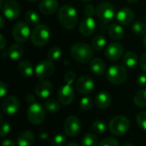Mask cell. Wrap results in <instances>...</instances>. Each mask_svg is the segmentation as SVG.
<instances>
[{"label": "cell", "instance_id": "43", "mask_svg": "<svg viewBox=\"0 0 146 146\" xmlns=\"http://www.w3.org/2000/svg\"><path fill=\"white\" fill-rule=\"evenodd\" d=\"M7 92H8V86H7V85L4 82L1 81L0 82V97L1 98H3L6 95Z\"/></svg>", "mask_w": 146, "mask_h": 146}, {"label": "cell", "instance_id": "14", "mask_svg": "<svg viewBox=\"0 0 146 146\" xmlns=\"http://www.w3.org/2000/svg\"><path fill=\"white\" fill-rule=\"evenodd\" d=\"M74 90L70 85H64L62 86L58 91V100L62 105H68L70 104L74 99Z\"/></svg>", "mask_w": 146, "mask_h": 146}, {"label": "cell", "instance_id": "49", "mask_svg": "<svg viewBox=\"0 0 146 146\" xmlns=\"http://www.w3.org/2000/svg\"><path fill=\"white\" fill-rule=\"evenodd\" d=\"M66 146H80V145H77V144H75V143H70V144L67 145Z\"/></svg>", "mask_w": 146, "mask_h": 146}, {"label": "cell", "instance_id": "40", "mask_svg": "<svg viewBox=\"0 0 146 146\" xmlns=\"http://www.w3.org/2000/svg\"><path fill=\"white\" fill-rule=\"evenodd\" d=\"M98 146H119V143L113 138H106L99 143Z\"/></svg>", "mask_w": 146, "mask_h": 146}, {"label": "cell", "instance_id": "17", "mask_svg": "<svg viewBox=\"0 0 146 146\" xmlns=\"http://www.w3.org/2000/svg\"><path fill=\"white\" fill-rule=\"evenodd\" d=\"M134 12L132 9L123 7L118 10L115 15L117 22L121 26H127L132 23L134 20Z\"/></svg>", "mask_w": 146, "mask_h": 146}, {"label": "cell", "instance_id": "4", "mask_svg": "<svg viewBox=\"0 0 146 146\" xmlns=\"http://www.w3.org/2000/svg\"><path fill=\"white\" fill-rule=\"evenodd\" d=\"M127 70L121 65H112L109 68L106 77L107 80L115 85H121L127 79Z\"/></svg>", "mask_w": 146, "mask_h": 146}, {"label": "cell", "instance_id": "25", "mask_svg": "<svg viewBox=\"0 0 146 146\" xmlns=\"http://www.w3.org/2000/svg\"><path fill=\"white\" fill-rule=\"evenodd\" d=\"M18 69L20 71V73L24 77H31L34 73V69H33L31 62L27 60H23L19 62Z\"/></svg>", "mask_w": 146, "mask_h": 146}, {"label": "cell", "instance_id": "44", "mask_svg": "<svg viewBox=\"0 0 146 146\" xmlns=\"http://www.w3.org/2000/svg\"><path fill=\"white\" fill-rule=\"evenodd\" d=\"M139 65L143 71L146 72V53H143L139 59Z\"/></svg>", "mask_w": 146, "mask_h": 146}, {"label": "cell", "instance_id": "23", "mask_svg": "<svg viewBox=\"0 0 146 146\" xmlns=\"http://www.w3.org/2000/svg\"><path fill=\"white\" fill-rule=\"evenodd\" d=\"M109 35L114 40H121L124 38L125 30L121 25L111 24L109 27Z\"/></svg>", "mask_w": 146, "mask_h": 146}, {"label": "cell", "instance_id": "38", "mask_svg": "<svg viewBox=\"0 0 146 146\" xmlns=\"http://www.w3.org/2000/svg\"><path fill=\"white\" fill-rule=\"evenodd\" d=\"M137 123L140 128L146 131V112H140L137 115Z\"/></svg>", "mask_w": 146, "mask_h": 146}, {"label": "cell", "instance_id": "54", "mask_svg": "<svg viewBox=\"0 0 146 146\" xmlns=\"http://www.w3.org/2000/svg\"><path fill=\"white\" fill-rule=\"evenodd\" d=\"M27 1H30V2H35V1H38V0H27Z\"/></svg>", "mask_w": 146, "mask_h": 146}, {"label": "cell", "instance_id": "6", "mask_svg": "<svg viewBox=\"0 0 146 146\" xmlns=\"http://www.w3.org/2000/svg\"><path fill=\"white\" fill-rule=\"evenodd\" d=\"M116 15L115 8L113 3L110 2H102L97 7V16L104 22L108 23L111 21Z\"/></svg>", "mask_w": 146, "mask_h": 146}, {"label": "cell", "instance_id": "48", "mask_svg": "<svg viewBox=\"0 0 146 146\" xmlns=\"http://www.w3.org/2000/svg\"><path fill=\"white\" fill-rule=\"evenodd\" d=\"M143 45L145 47V49L146 50V34L144 36V40H143Z\"/></svg>", "mask_w": 146, "mask_h": 146}, {"label": "cell", "instance_id": "11", "mask_svg": "<svg viewBox=\"0 0 146 146\" xmlns=\"http://www.w3.org/2000/svg\"><path fill=\"white\" fill-rule=\"evenodd\" d=\"M81 129V123L78 117L71 115L64 122V132L69 137L77 136Z\"/></svg>", "mask_w": 146, "mask_h": 146}, {"label": "cell", "instance_id": "55", "mask_svg": "<svg viewBox=\"0 0 146 146\" xmlns=\"http://www.w3.org/2000/svg\"><path fill=\"white\" fill-rule=\"evenodd\" d=\"M145 22H146V15H145Z\"/></svg>", "mask_w": 146, "mask_h": 146}, {"label": "cell", "instance_id": "39", "mask_svg": "<svg viewBox=\"0 0 146 146\" xmlns=\"http://www.w3.org/2000/svg\"><path fill=\"white\" fill-rule=\"evenodd\" d=\"M75 79H76V74L73 71H68L64 75V81H65V83L68 84V85H70V86L73 85L75 82Z\"/></svg>", "mask_w": 146, "mask_h": 146}, {"label": "cell", "instance_id": "8", "mask_svg": "<svg viewBox=\"0 0 146 146\" xmlns=\"http://www.w3.org/2000/svg\"><path fill=\"white\" fill-rule=\"evenodd\" d=\"M30 36H31V31L27 22L19 21L13 27L12 37L16 42L25 43L26 41H27Z\"/></svg>", "mask_w": 146, "mask_h": 146}, {"label": "cell", "instance_id": "2", "mask_svg": "<svg viewBox=\"0 0 146 146\" xmlns=\"http://www.w3.org/2000/svg\"><path fill=\"white\" fill-rule=\"evenodd\" d=\"M60 24L66 29H73L78 21L77 10L71 5H63L58 10Z\"/></svg>", "mask_w": 146, "mask_h": 146}, {"label": "cell", "instance_id": "32", "mask_svg": "<svg viewBox=\"0 0 146 146\" xmlns=\"http://www.w3.org/2000/svg\"><path fill=\"white\" fill-rule=\"evenodd\" d=\"M82 146H98V138L94 133H86L82 140H81Z\"/></svg>", "mask_w": 146, "mask_h": 146}, {"label": "cell", "instance_id": "18", "mask_svg": "<svg viewBox=\"0 0 146 146\" xmlns=\"http://www.w3.org/2000/svg\"><path fill=\"white\" fill-rule=\"evenodd\" d=\"M97 29V23L93 17H86L80 21L79 26V30L81 35L85 37H89L92 35Z\"/></svg>", "mask_w": 146, "mask_h": 146}, {"label": "cell", "instance_id": "20", "mask_svg": "<svg viewBox=\"0 0 146 146\" xmlns=\"http://www.w3.org/2000/svg\"><path fill=\"white\" fill-rule=\"evenodd\" d=\"M95 103L99 109H107L111 104V96L107 92H101L96 96Z\"/></svg>", "mask_w": 146, "mask_h": 146}, {"label": "cell", "instance_id": "52", "mask_svg": "<svg viewBox=\"0 0 146 146\" xmlns=\"http://www.w3.org/2000/svg\"><path fill=\"white\" fill-rule=\"evenodd\" d=\"M4 4V3H3V0H1V2H0V6L1 7H3V5Z\"/></svg>", "mask_w": 146, "mask_h": 146}, {"label": "cell", "instance_id": "21", "mask_svg": "<svg viewBox=\"0 0 146 146\" xmlns=\"http://www.w3.org/2000/svg\"><path fill=\"white\" fill-rule=\"evenodd\" d=\"M90 68L94 74L98 76H102L105 73L106 66L102 59L94 58L90 62Z\"/></svg>", "mask_w": 146, "mask_h": 146}, {"label": "cell", "instance_id": "36", "mask_svg": "<svg viewBox=\"0 0 146 146\" xmlns=\"http://www.w3.org/2000/svg\"><path fill=\"white\" fill-rule=\"evenodd\" d=\"M80 108L83 110H89L92 108L93 106V101L91 98L89 97H85L83 98H81L80 103Z\"/></svg>", "mask_w": 146, "mask_h": 146}, {"label": "cell", "instance_id": "50", "mask_svg": "<svg viewBox=\"0 0 146 146\" xmlns=\"http://www.w3.org/2000/svg\"><path fill=\"white\" fill-rule=\"evenodd\" d=\"M128 3H137L139 0H127Z\"/></svg>", "mask_w": 146, "mask_h": 146}, {"label": "cell", "instance_id": "41", "mask_svg": "<svg viewBox=\"0 0 146 146\" xmlns=\"http://www.w3.org/2000/svg\"><path fill=\"white\" fill-rule=\"evenodd\" d=\"M84 14L86 17H93L97 14V9L92 4H88L84 8Z\"/></svg>", "mask_w": 146, "mask_h": 146}, {"label": "cell", "instance_id": "16", "mask_svg": "<svg viewBox=\"0 0 146 146\" xmlns=\"http://www.w3.org/2000/svg\"><path fill=\"white\" fill-rule=\"evenodd\" d=\"M19 108H20V102L15 97H13V96L6 97L2 103L3 112L9 115H15V113H17V111L19 110Z\"/></svg>", "mask_w": 146, "mask_h": 146}, {"label": "cell", "instance_id": "19", "mask_svg": "<svg viewBox=\"0 0 146 146\" xmlns=\"http://www.w3.org/2000/svg\"><path fill=\"white\" fill-rule=\"evenodd\" d=\"M59 3L57 0H42L39 3L38 9L44 15H53L58 9Z\"/></svg>", "mask_w": 146, "mask_h": 146}, {"label": "cell", "instance_id": "26", "mask_svg": "<svg viewBox=\"0 0 146 146\" xmlns=\"http://www.w3.org/2000/svg\"><path fill=\"white\" fill-rule=\"evenodd\" d=\"M24 53V49L20 44H13L8 50V56L11 60H19Z\"/></svg>", "mask_w": 146, "mask_h": 146}, {"label": "cell", "instance_id": "30", "mask_svg": "<svg viewBox=\"0 0 146 146\" xmlns=\"http://www.w3.org/2000/svg\"><path fill=\"white\" fill-rule=\"evenodd\" d=\"M132 30L137 36H144L146 34V24L144 21L138 20L133 24Z\"/></svg>", "mask_w": 146, "mask_h": 146}, {"label": "cell", "instance_id": "51", "mask_svg": "<svg viewBox=\"0 0 146 146\" xmlns=\"http://www.w3.org/2000/svg\"><path fill=\"white\" fill-rule=\"evenodd\" d=\"M121 146H134L133 145H132V144H124V145H122Z\"/></svg>", "mask_w": 146, "mask_h": 146}, {"label": "cell", "instance_id": "37", "mask_svg": "<svg viewBox=\"0 0 146 146\" xmlns=\"http://www.w3.org/2000/svg\"><path fill=\"white\" fill-rule=\"evenodd\" d=\"M10 131V127L8 122H6L3 118H1V130H0V137L4 138L9 134Z\"/></svg>", "mask_w": 146, "mask_h": 146}, {"label": "cell", "instance_id": "15", "mask_svg": "<svg viewBox=\"0 0 146 146\" xmlns=\"http://www.w3.org/2000/svg\"><path fill=\"white\" fill-rule=\"evenodd\" d=\"M34 91H35L36 96L38 98L46 99L50 96V94L53 91V86L50 81L43 80L37 83V85L35 86Z\"/></svg>", "mask_w": 146, "mask_h": 146}, {"label": "cell", "instance_id": "31", "mask_svg": "<svg viewBox=\"0 0 146 146\" xmlns=\"http://www.w3.org/2000/svg\"><path fill=\"white\" fill-rule=\"evenodd\" d=\"M25 20L28 24L33 25V26H37L39 23L40 17L37 12L33 10H29L25 15Z\"/></svg>", "mask_w": 146, "mask_h": 146}, {"label": "cell", "instance_id": "13", "mask_svg": "<svg viewBox=\"0 0 146 146\" xmlns=\"http://www.w3.org/2000/svg\"><path fill=\"white\" fill-rule=\"evenodd\" d=\"M94 81L87 75L80 76L76 81V90L80 94H89L94 89Z\"/></svg>", "mask_w": 146, "mask_h": 146}, {"label": "cell", "instance_id": "53", "mask_svg": "<svg viewBox=\"0 0 146 146\" xmlns=\"http://www.w3.org/2000/svg\"><path fill=\"white\" fill-rule=\"evenodd\" d=\"M83 2H90V1H92V0H81Z\"/></svg>", "mask_w": 146, "mask_h": 146}, {"label": "cell", "instance_id": "3", "mask_svg": "<svg viewBox=\"0 0 146 146\" xmlns=\"http://www.w3.org/2000/svg\"><path fill=\"white\" fill-rule=\"evenodd\" d=\"M51 37L50 27L45 24H38L35 26L31 33L30 39L32 44L36 47H42L46 45Z\"/></svg>", "mask_w": 146, "mask_h": 146}, {"label": "cell", "instance_id": "42", "mask_svg": "<svg viewBox=\"0 0 146 146\" xmlns=\"http://www.w3.org/2000/svg\"><path fill=\"white\" fill-rule=\"evenodd\" d=\"M137 84L140 87L146 86V74H140L137 78Z\"/></svg>", "mask_w": 146, "mask_h": 146}, {"label": "cell", "instance_id": "33", "mask_svg": "<svg viewBox=\"0 0 146 146\" xmlns=\"http://www.w3.org/2000/svg\"><path fill=\"white\" fill-rule=\"evenodd\" d=\"M48 60L51 62L57 61L62 56V50L59 46H54L50 48L48 51Z\"/></svg>", "mask_w": 146, "mask_h": 146}, {"label": "cell", "instance_id": "47", "mask_svg": "<svg viewBox=\"0 0 146 146\" xmlns=\"http://www.w3.org/2000/svg\"><path fill=\"white\" fill-rule=\"evenodd\" d=\"M0 21H1V26H0V27L3 28V24H4V19H3V15L0 16Z\"/></svg>", "mask_w": 146, "mask_h": 146}, {"label": "cell", "instance_id": "7", "mask_svg": "<svg viewBox=\"0 0 146 146\" xmlns=\"http://www.w3.org/2000/svg\"><path fill=\"white\" fill-rule=\"evenodd\" d=\"M27 118L33 125L43 123L45 118V111L43 106L38 103H33L27 110Z\"/></svg>", "mask_w": 146, "mask_h": 146}, {"label": "cell", "instance_id": "46", "mask_svg": "<svg viewBox=\"0 0 146 146\" xmlns=\"http://www.w3.org/2000/svg\"><path fill=\"white\" fill-rule=\"evenodd\" d=\"M6 39L3 34H0V49H3L6 45Z\"/></svg>", "mask_w": 146, "mask_h": 146}, {"label": "cell", "instance_id": "35", "mask_svg": "<svg viewBox=\"0 0 146 146\" xmlns=\"http://www.w3.org/2000/svg\"><path fill=\"white\" fill-rule=\"evenodd\" d=\"M66 141H67L66 136L64 134L58 133L56 136H54V138L52 139L51 145L52 146H63L65 145Z\"/></svg>", "mask_w": 146, "mask_h": 146}, {"label": "cell", "instance_id": "29", "mask_svg": "<svg viewBox=\"0 0 146 146\" xmlns=\"http://www.w3.org/2000/svg\"><path fill=\"white\" fill-rule=\"evenodd\" d=\"M44 107L50 114H56L60 110V104L54 98H48L44 102Z\"/></svg>", "mask_w": 146, "mask_h": 146}, {"label": "cell", "instance_id": "24", "mask_svg": "<svg viewBox=\"0 0 146 146\" xmlns=\"http://www.w3.org/2000/svg\"><path fill=\"white\" fill-rule=\"evenodd\" d=\"M123 63L130 68H133L138 65L139 58L136 53L133 51H128L123 55Z\"/></svg>", "mask_w": 146, "mask_h": 146}, {"label": "cell", "instance_id": "9", "mask_svg": "<svg viewBox=\"0 0 146 146\" xmlns=\"http://www.w3.org/2000/svg\"><path fill=\"white\" fill-rule=\"evenodd\" d=\"M55 72V66L53 62L50 60L41 61L37 64L34 69L36 76L39 79H47L50 77Z\"/></svg>", "mask_w": 146, "mask_h": 146}, {"label": "cell", "instance_id": "45", "mask_svg": "<svg viewBox=\"0 0 146 146\" xmlns=\"http://www.w3.org/2000/svg\"><path fill=\"white\" fill-rule=\"evenodd\" d=\"M2 146H15V142L12 139H4L2 142Z\"/></svg>", "mask_w": 146, "mask_h": 146}, {"label": "cell", "instance_id": "22", "mask_svg": "<svg viewBox=\"0 0 146 146\" xmlns=\"http://www.w3.org/2000/svg\"><path fill=\"white\" fill-rule=\"evenodd\" d=\"M35 140L34 134L31 131H23L17 138L18 146H31Z\"/></svg>", "mask_w": 146, "mask_h": 146}, {"label": "cell", "instance_id": "28", "mask_svg": "<svg viewBox=\"0 0 146 146\" xmlns=\"http://www.w3.org/2000/svg\"><path fill=\"white\" fill-rule=\"evenodd\" d=\"M134 104L139 108H146V89L139 91L133 98Z\"/></svg>", "mask_w": 146, "mask_h": 146}, {"label": "cell", "instance_id": "27", "mask_svg": "<svg viewBox=\"0 0 146 146\" xmlns=\"http://www.w3.org/2000/svg\"><path fill=\"white\" fill-rule=\"evenodd\" d=\"M92 48L97 50V51H100L103 49L105 48L106 45V38L104 35L102 34H98L96 35L92 41Z\"/></svg>", "mask_w": 146, "mask_h": 146}, {"label": "cell", "instance_id": "1", "mask_svg": "<svg viewBox=\"0 0 146 146\" xmlns=\"http://www.w3.org/2000/svg\"><path fill=\"white\" fill-rule=\"evenodd\" d=\"M70 53L72 57L80 63H86L91 62L94 55L92 48L88 44L83 42L74 43L71 46Z\"/></svg>", "mask_w": 146, "mask_h": 146}, {"label": "cell", "instance_id": "5", "mask_svg": "<svg viewBox=\"0 0 146 146\" xmlns=\"http://www.w3.org/2000/svg\"><path fill=\"white\" fill-rule=\"evenodd\" d=\"M110 131L112 134L116 136H121L127 133L130 128L129 120L122 115H117L114 117L109 125Z\"/></svg>", "mask_w": 146, "mask_h": 146}, {"label": "cell", "instance_id": "10", "mask_svg": "<svg viewBox=\"0 0 146 146\" xmlns=\"http://www.w3.org/2000/svg\"><path fill=\"white\" fill-rule=\"evenodd\" d=\"M3 15L9 20L16 19L21 13V7L15 0H8L2 7Z\"/></svg>", "mask_w": 146, "mask_h": 146}, {"label": "cell", "instance_id": "34", "mask_svg": "<svg viewBox=\"0 0 146 146\" xmlns=\"http://www.w3.org/2000/svg\"><path fill=\"white\" fill-rule=\"evenodd\" d=\"M92 131L95 133H98V134H103L106 132L107 130V126L106 124L102 121H96L93 122L92 124Z\"/></svg>", "mask_w": 146, "mask_h": 146}, {"label": "cell", "instance_id": "12", "mask_svg": "<svg viewBox=\"0 0 146 146\" xmlns=\"http://www.w3.org/2000/svg\"><path fill=\"white\" fill-rule=\"evenodd\" d=\"M124 53V47L119 42H112L105 50V56L110 61H118Z\"/></svg>", "mask_w": 146, "mask_h": 146}]
</instances>
